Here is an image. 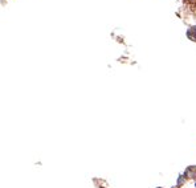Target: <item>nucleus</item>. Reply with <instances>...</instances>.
I'll return each instance as SVG.
<instances>
[{
	"label": "nucleus",
	"instance_id": "nucleus-2",
	"mask_svg": "<svg viewBox=\"0 0 196 188\" xmlns=\"http://www.w3.org/2000/svg\"><path fill=\"white\" fill-rule=\"evenodd\" d=\"M187 35H188V39H191V40H194V41H196V27H192L191 29H188Z\"/></svg>",
	"mask_w": 196,
	"mask_h": 188
},
{
	"label": "nucleus",
	"instance_id": "nucleus-1",
	"mask_svg": "<svg viewBox=\"0 0 196 188\" xmlns=\"http://www.w3.org/2000/svg\"><path fill=\"white\" fill-rule=\"evenodd\" d=\"M186 176L188 178H196V167H190L186 170Z\"/></svg>",
	"mask_w": 196,
	"mask_h": 188
}]
</instances>
